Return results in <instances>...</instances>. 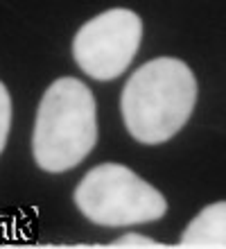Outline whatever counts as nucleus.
Returning a JSON list of instances; mask_svg holds the SVG:
<instances>
[{
  "label": "nucleus",
  "mask_w": 226,
  "mask_h": 249,
  "mask_svg": "<svg viewBox=\"0 0 226 249\" xmlns=\"http://www.w3.org/2000/svg\"><path fill=\"white\" fill-rule=\"evenodd\" d=\"M197 102V79L186 61L158 57L129 77L120 109L129 134L147 145L165 143L188 123Z\"/></svg>",
  "instance_id": "obj_1"
},
{
  "label": "nucleus",
  "mask_w": 226,
  "mask_h": 249,
  "mask_svg": "<svg viewBox=\"0 0 226 249\" xmlns=\"http://www.w3.org/2000/svg\"><path fill=\"white\" fill-rule=\"evenodd\" d=\"M97 109L90 89L75 77L54 79L36 113L32 152L41 170L66 172L95 147Z\"/></svg>",
  "instance_id": "obj_2"
},
{
  "label": "nucleus",
  "mask_w": 226,
  "mask_h": 249,
  "mask_svg": "<svg viewBox=\"0 0 226 249\" xmlns=\"http://www.w3.org/2000/svg\"><path fill=\"white\" fill-rule=\"evenodd\" d=\"M75 204L90 222L102 227L154 222L165 215V197L120 163H102L86 172L77 190Z\"/></svg>",
  "instance_id": "obj_3"
},
{
  "label": "nucleus",
  "mask_w": 226,
  "mask_h": 249,
  "mask_svg": "<svg viewBox=\"0 0 226 249\" xmlns=\"http://www.w3.org/2000/svg\"><path fill=\"white\" fill-rule=\"evenodd\" d=\"M140 16L131 9L116 7L82 25L72 41V54L88 77L109 82L127 71L140 48Z\"/></svg>",
  "instance_id": "obj_4"
},
{
  "label": "nucleus",
  "mask_w": 226,
  "mask_h": 249,
  "mask_svg": "<svg viewBox=\"0 0 226 249\" xmlns=\"http://www.w3.org/2000/svg\"><path fill=\"white\" fill-rule=\"evenodd\" d=\"M181 247H226V202L201 209L181 236Z\"/></svg>",
  "instance_id": "obj_5"
},
{
  "label": "nucleus",
  "mask_w": 226,
  "mask_h": 249,
  "mask_svg": "<svg viewBox=\"0 0 226 249\" xmlns=\"http://www.w3.org/2000/svg\"><path fill=\"white\" fill-rule=\"evenodd\" d=\"M9 124H12V98H9L5 84L0 82V152L5 150Z\"/></svg>",
  "instance_id": "obj_6"
},
{
  "label": "nucleus",
  "mask_w": 226,
  "mask_h": 249,
  "mask_svg": "<svg viewBox=\"0 0 226 249\" xmlns=\"http://www.w3.org/2000/svg\"><path fill=\"white\" fill-rule=\"evenodd\" d=\"M111 247H163V245L156 243L154 238L140 236V233H124V236L116 238Z\"/></svg>",
  "instance_id": "obj_7"
}]
</instances>
